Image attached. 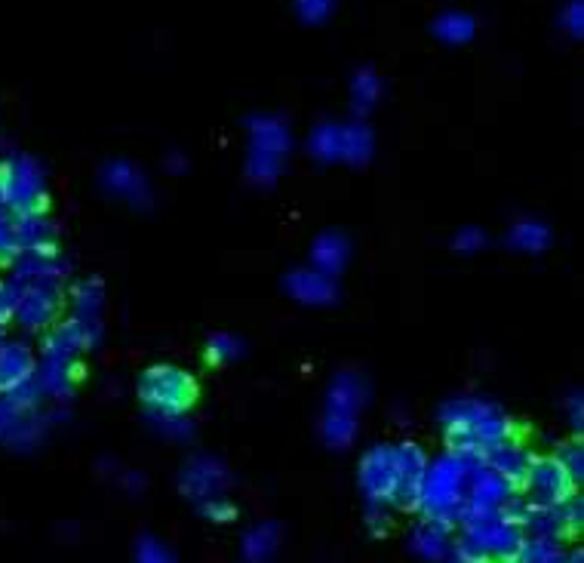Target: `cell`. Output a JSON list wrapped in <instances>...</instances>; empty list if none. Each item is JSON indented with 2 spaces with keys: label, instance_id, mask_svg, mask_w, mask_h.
<instances>
[{
  "label": "cell",
  "instance_id": "obj_1",
  "mask_svg": "<svg viewBox=\"0 0 584 563\" xmlns=\"http://www.w3.org/2000/svg\"><path fill=\"white\" fill-rule=\"evenodd\" d=\"M142 397L163 413H185L197 400V382L176 367H154L142 379Z\"/></svg>",
  "mask_w": 584,
  "mask_h": 563
},
{
  "label": "cell",
  "instance_id": "obj_2",
  "mask_svg": "<svg viewBox=\"0 0 584 563\" xmlns=\"http://www.w3.org/2000/svg\"><path fill=\"white\" fill-rule=\"evenodd\" d=\"M526 480H529V490L532 496L541 502V508H554L566 499V493L572 490V477L563 468L560 459H541L532 462L526 468Z\"/></svg>",
  "mask_w": 584,
  "mask_h": 563
},
{
  "label": "cell",
  "instance_id": "obj_3",
  "mask_svg": "<svg viewBox=\"0 0 584 563\" xmlns=\"http://www.w3.org/2000/svg\"><path fill=\"white\" fill-rule=\"evenodd\" d=\"M274 545H277V527L265 524V527H256L243 539V554L253 563H265L274 554Z\"/></svg>",
  "mask_w": 584,
  "mask_h": 563
},
{
  "label": "cell",
  "instance_id": "obj_4",
  "mask_svg": "<svg viewBox=\"0 0 584 563\" xmlns=\"http://www.w3.org/2000/svg\"><path fill=\"white\" fill-rule=\"evenodd\" d=\"M216 474H219V471H216L213 465H194V468L188 471V477H185V484H188V490L197 493V496L213 493V490L222 484V477H216Z\"/></svg>",
  "mask_w": 584,
  "mask_h": 563
},
{
  "label": "cell",
  "instance_id": "obj_5",
  "mask_svg": "<svg viewBox=\"0 0 584 563\" xmlns=\"http://www.w3.org/2000/svg\"><path fill=\"white\" fill-rule=\"evenodd\" d=\"M415 548H419L422 554H428V557H443V551H446V533L440 527L428 524V527H422L419 533H415Z\"/></svg>",
  "mask_w": 584,
  "mask_h": 563
},
{
  "label": "cell",
  "instance_id": "obj_6",
  "mask_svg": "<svg viewBox=\"0 0 584 563\" xmlns=\"http://www.w3.org/2000/svg\"><path fill=\"white\" fill-rule=\"evenodd\" d=\"M136 563H176V557L166 551L157 539L145 536L139 539V548H136Z\"/></svg>",
  "mask_w": 584,
  "mask_h": 563
},
{
  "label": "cell",
  "instance_id": "obj_7",
  "mask_svg": "<svg viewBox=\"0 0 584 563\" xmlns=\"http://www.w3.org/2000/svg\"><path fill=\"white\" fill-rule=\"evenodd\" d=\"M206 514H213L216 520H228V517H234V508L231 505H206Z\"/></svg>",
  "mask_w": 584,
  "mask_h": 563
}]
</instances>
